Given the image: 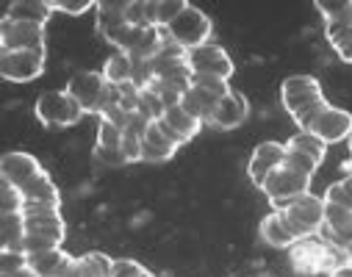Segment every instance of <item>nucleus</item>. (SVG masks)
Returning a JSON list of instances; mask_svg holds the SVG:
<instances>
[{
	"label": "nucleus",
	"instance_id": "f257e3e1",
	"mask_svg": "<svg viewBox=\"0 0 352 277\" xmlns=\"http://www.w3.org/2000/svg\"><path fill=\"white\" fill-rule=\"evenodd\" d=\"M280 103L289 111V117L297 122L300 131H305L311 125V120L327 109L330 103L324 100L322 83L314 75H289L280 83Z\"/></svg>",
	"mask_w": 352,
	"mask_h": 277
},
{
	"label": "nucleus",
	"instance_id": "f03ea898",
	"mask_svg": "<svg viewBox=\"0 0 352 277\" xmlns=\"http://www.w3.org/2000/svg\"><path fill=\"white\" fill-rule=\"evenodd\" d=\"M67 95L83 109V114H103L109 106H120L122 103V91L120 86L109 83L103 78V72H75L67 86H64Z\"/></svg>",
	"mask_w": 352,
	"mask_h": 277
},
{
	"label": "nucleus",
	"instance_id": "7ed1b4c3",
	"mask_svg": "<svg viewBox=\"0 0 352 277\" xmlns=\"http://www.w3.org/2000/svg\"><path fill=\"white\" fill-rule=\"evenodd\" d=\"M292 269L302 277H316V274H333L336 269L346 266V255L344 250L327 244L322 236H308V239H300L292 250Z\"/></svg>",
	"mask_w": 352,
	"mask_h": 277
},
{
	"label": "nucleus",
	"instance_id": "20e7f679",
	"mask_svg": "<svg viewBox=\"0 0 352 277\" xmlns=\"http://www.w3.org/2000/svg\"><path fill=\"white\" fill-rule=\"evenodd\" d=\"M311 180H314L311 175H305V172L283 164L267 180H263V189L261 192L267 195V200H270V206L275 211H283L292 200H297V197H302V195L311 192Z\"/></svg>",
	"mask_w": 352,
	"mask_h": 277
},
{
	"label": "nucleus",
	"instance_id": "39448f33",
	"mask_svg": "<svg viewBox=\"0 0 352 277\" xmlns=\"http://www.w3.org/2000/svg\"><path fill=\"white\" fill-rule=\"evenodd\" d=\"M166 36L178 45L181 50H195L206 42H211V34H214V23L208 20L206 12H200L197 6H186L178 17H175L166 28Z\"/></svg>",
	"mask_w": 352,
	"mask_h": 277
},
{
	"label": "nucleus",
	"instance_id": "423d86ee",
	"mask_svg": "<svg viewBox=\"0 0 352 277\" xmlns=\"http://www.w3.org/2000/svg\"><path fill=\"white\" fill-rule=\"evenodd\" d=\"M286 222V228L297 236V239H308V236H319L322 225H324V200L314 197L311 192L292 200L283 211H278Z\"/></svg>",
	"mask_w": 352,
	"mask_h": 277
},
{
	"label": "nucleus",
	"instance_id": "0eeeda50",
	"mask_svg": "<svg viewBox=\"0 0 352 277\" xmlns=\"http://www.w3.org/2000/svg\"><path fill=\"white\" fill-rule=\"evenodd\" d=\"M34 111L45 128H72L83 120V109L67 95V91H42L36 98Z\"/></svg>",
	"mask_w": 352,
	"mask_h": 277
},
{
	"label": "nucleus",
	"instance_id": "6e6552de",
	"mask_svg": "<svg viewBox=\"0 0 352 277\" xmlns=\"http://www.w3.org/2000/svg\"><path fill=\"white\" fill-rule=\"evenodd\" d=\"M12 50H45V28L23 20H0V53H12Z\"/></svg>",
	"mask_w": 352,
	"mask_h": 277
},
{
	"label": "nucleus",
	"instance_id": "1a4fd4ad",
	"mask_svg": "<svg viewBox=\"0 0 352 277\" xmlns=\"http://www.w3.org/2000/svg\"><path fill=\"white\" fill-rule=\"evenodd\" d=\"M186 64H189L192 75H214V78L230 80V75L236 72L233 58L217 42H206L195 50H186Z\"/></svg>",
	"mask_w": 352,
	"mask_h": 277
},
{
	"label": "nucleus",
	"instance_id": "9d476101",
	"mask_svg": "<svg viewBox=\"0 0 352 277\" xmlns=\"http://www.w3.org/2000/svg\"><path fill=\"white\" fill-rule=\"evenodd\" d=\"M305 131L314 133V136H316L319 142H324V144L349 142V136H352V114L344 111V109H338V106H327V109H322V111L311 120V125H308Z\"/></svg>",
	"mask_w": 352,
	"mask_h": 277
},
{
	"label": "nucleus",
	"instance_id": "9b49d317",
	"mask_svg": "<svg viewBox=\"0 0 352 277\" xmlns=\"http://www.w3.org/2000/svg\"><path fill=\"white\" fill-rule=\"evenodd\" d=\"M47 53L36 50H12V53H0V75L14 83H28L45 72Z\"/></svg>",
	"mask_w": 352,
	"mask_h": 277
},
{
	"label": "nucleus",
	"instance_id": "f8f14e48",
	"mask_svg": "<svg viewBox=\"0 0 352 277\" xmlns=\"http://www.w3.org/2000/svg\"><path fill=\"white\" fill-rule=\"evenodd\" d=\"M178 147H184V142L175 136L161 120L150 122V128L142 136V161H147V164L169 161L175 153H178Z\"/></svg>",
	"mask_w": 352,
	"mask_h": 277
},
{
	"label": "nucleus",
	"instance_id": "ddd939ff",
	"mask_svg": "<svg viewBox=\"0 0 352 277\" xmlns=\"http://www.w3.org/2000/svg\"><path fill=\"white\" fill-rule=\"evenodd\" d=\"M283 164H286V144H280V142H261L252 150V155H250L247 175H250V180L255 183L258 189H263V180H267Z\"/></svg>",
	"mask_w": 352,
	"mask_h": 277
},
{
	"label": "nucleus",
	"instance_id": "4468645a",
	"mask_svg": "<svg viewBox=\"0 0 352 277\" xmlns=\"http://www.w3.org/2000/svg\"><path fill=\"white\" fill-rule=\"evenodd\" d=\"M42 164L31 155V153H23V150H12L0 158V180L12 183V186L23 189L25 183H31L36 175H42Z\"/></svg>",
	"mask_w": 352,
	"mask_h": 277
},
{
	"label": "nucleus",
	"instance_id": "2eb2a0df",
	"mask_svg": "<svg viewBox=\"0 0 352 277\" xmlns=\"http://www.w3.org/2000/svg\"><path fill=\"white\" fill-rule=\"evenodd\" d=\"M319 236H322L327 244H333V247L349 252V250H352V211L324 203V225H322Z\"/></svg>",
	"mask_w": 352,
	"mask_h": 277
},
{
	"label": "nucleus",
	"instance_id": "dca6fc26",
	"mask_svg": "<svg viewBox=\"0 0 352 277\" xmlns=\"http://www.w3.org/2000/svg\"><path fill=\"white\" fill-rule=\"evenodd\" d=\"M247 114H250L247 98L239 95V91H230L228 98H222V100L217 103V109H214L208 125H214V128H219V131H233V128H239V125L247 120Z\"/></svg>",
	"mask_w": 352,
	"mask_h": 277
},
{
	"label": "nucleus",
	"instance_id": "f3484780",
	"mask_svg": "<svg viewBox=\"0 0 352 277\" xmlns=\"http://www.w3.org/2000/svg\"><path fill=\"white\" fill-rule=\"evenodd\" d=\"M72 261L75 258L69 252H64V247H58V250H45V252L28 255V269L36 277H67Z\"/></svg>",
	"mask_w": 352,
	"mask_h": 277
},
{
	"label": "nucleus",
	"instance_id": "a211bd4d",
	"mask_svg": "<svg viewBox=\"0 0 352 277\" xmlns=\"http://www.w3.org/2000/svg\"><path fill=\"white\" fill-rule=\"evenodd\" d=\"M316 12L324 17V36L327 39L352 25V0H330V3L319 0Z\"/></svg>",
	"mask_w": 352,
	"mask_h": 277
},
{
	"label": "nucleus",
	"instance_id": "6ab92c4d",
	"mask_svg": "<svg viewBox=\"0 0 352 277\" xmlns=\"http://www.w3.org/2000/svg\"><path fill=\"white\" fill-rule=\"evenodd\" d=\"M161 122H164L175 136H178L184 144H186V142H192V139L203 131V122H200L197 117H192L181 103H178V106H169V109L164 111Z\"/></svg>",
	"mask_w": 352,
	"mask_h": 277
},
{
	"label": "nucleus",
	"instance_id": "aec40b11",
	"mask_svg": "<svg viewBox=\"0 0 352 277\" xmlns=\"http://www.w3.org/2000/svg\"><path fill=\"white\" fill-rule=\"evenodd\" d=\"M114 274V258L106 252H86L72 261L67 277H111Z\"/></svg>",
	"mask_w": 352,
	"mask_h": 277
},
{
	"label": "nucleus",
	"instance_id": "412c9836",
	"mask_svg": "<svg viewBox=\"0 0 352 277\" xmlns=\"http://www.w3.org/2000/svg\"><path fill=\"white\" fill-rule=\"evenodd\" d=\"M20 192H23L25 206H58V208H61L58 189H56V183L50 180V175H47V172L36 175L31 183H25V186H23Z\"/></svg>",
	"mask_w": 352,
	"mask_h": 277
},
{
	"label": "nucleus",
	"instance_id": "4be33fe9",
	"mask_svg": "<svg viewBox=\"0 0 352 277\" xmlns=\"http://www.w3.org/2000/svg\"><path fill=\"white\" fill-rule=\"evenodd\" d=\"M258 233H261L263 241L272 244V247H278V250H292V247L300 241V239L286 228V222H283V217H280L278 211H272V214H267V217L261 219Z\"/></svg>",
	"mask_w": 352,
	"mask_h": 277
},
{
	"label": "nucleus",
	"instance_id": "5701e85b",
	"mask_svg": "<svg viewBox=\"0 0 352 277\" xmlns=\"http://www.w3.org/2000/svg\"><path fill=\"white\" fill-rule=\"evenodd\" d=\"M50 14H53V9H50L47 0H14V3H9L6 12H3V17H9V20L34 23V25H42V28L50 20Z\"/></svg>",
	"mask_w": 352,
	"mask_h": 277
},
{
	"label": "nucleus",
	"instance_id": "b1692460",
	"mask_svg": "<svg viewBox=\"0 0 352 277\" xmlns=\"http://www.w3.org/2000/svg\"><path fill=\"white\" fill-rule=\"evenodd\" d=\"M0 233H3L0 252H23V241L28 236L25 217L23 214H3V217H0Z\"/></svg>",
	"mask_w": 352,
	"mask_h": 277
},
{
	"label": "nucleus",
	"instance_id": "393cba45",
	"mask_svg": "<svg viewBox=\"0 0 352 277\" xmlns=\"http://www.w3.org/2000/svg\"><path fill=\"white\" fill-rule=\"evenodd\" d=\"M128 23V0L125 3H98V34L106 39Z\"/></svg>",
	"mask_w": 352,
	"mask_h": 277
},
{
	"label": "nucleus",
	"instance_id": "a878e982",
	"mask_svg": "<svg viewBox=\"0 0 352 277\" xmlns=\"http://www.w3.org/2000/svg\"><path fill=\"white\" fill-rule=\"evenodd\" d=\"M133 69H136V61L128 56V53H114L106 64H103V78L114 86H122V83H133Z\"/></svg>",
	"mask_w": 352,
	"mask_h": 277
},
{
	"label": "nucleus",
	"instance_id": "bb28decb",
	"mask_svg": "<svg viewBox=\"0 0 352 277\" xmlns=\"http://www.w3.org/2000/svg\"><path fill=\"white\" fill-rule=\"evenodd\" d=\"M286 150H292V153H300V155L311 158V161L319 166V164L324 161L327 144H324V142H319L314 133H308V131H300V133H294V136L286 142Z\"/></svg>",
	"mask_w": 352,
	"mask_h": 277
},
{
	"label": "nucleus",
	"instance_id": "cd10ccee",
	"mask_svg": "<svg viewBox=\"0 0 352 277\" xmlns=\"http://www.w3.org/2000/svg\"><path fill=\"white\" fill-rule=\"evenodd\" d=\"M192 89H197L200 95H206L214 103H219L222 98H228L233 91L225 78H214V75H192Z\"/></svg>",
	"mask_w": 352,
	"mask_h": 277
},
{
	"label": "nucleus",
	"instance_id": "c85d7f7f",
	"mask_svg": "<svg viewBox=\"0 0 352 277\" xmlns=\"http://www.w3.org/2000/svg\"><path fill=\"white\" fill-rule=\"evenodd\" d=\"M122 139H125V131L109 120H100L98 125V144L95 147H106V150H122Z\"/></svg>",
	"mask_w": 352,
	"mask_h": 277
},
{
	"label": "nucleus",
	"instance_id": "c756f323",
	"mask_svg": "<svg viewBox=\"0 0 352 277\" xmlns=\"http://www.w3.org/2000/svg\"><path fill=\"white\" fill-rule=\"evenodd\" d=\"M0 189H3L0 192V214H23V208H25L23 192L6 180H0Z\"/></svg>",
	"mask_w": 352,
	"mask_h": 277
},
{
	"label": "nucleus",
	"instance_id": "7c9ffc66",
	"mask_svg": "<svg viewBox=\"0 0 352 277\" xmlns=\"http://www.w3.org/2000/svg\"><path fill=\"white\" fill-rule=\"evenodd\" d=\"M322 200H324L327 206H338V208L352 211V189H349V183H346V180L333 183V186H327V192H324Z\"/></svg>",
	"mask_w": 352,
	"mask_h": 277
},
{
	"label": "nucleus",
	"instance_id": "2f4dec72",
	"mask_svg": "<svg viewBox=\"0 0 352 277\" xmlns=\"http://www.w3.org/2000/svg\"><path fill=\"white\" fill-rule=\"evenodd\" d=\"M53 12H64V14H86L98 9L95 0H47Z\"/></svg>",
	"mask_w": 352,
	"mask_h": 277
},
{
	"label": "nucleus",
	"instance_id": "473e14b6",
	"mask_svg": "<svg viewBox=\"0 0 352 277\" xmlns=\"http://www.w3.org/2000/svg\"><path fill=\"white\" fill-rule=\"evenodd\" d=\"M186 6V0H158V28H166Z\"/></svg>",
	"mask_w": 352,
	"mask_h": 277
},
{
	"label": "nucleus",
	"instance_id": "72a5a7b5",
	"mask_svg": "<svg viewBox=\"0 0 352 277\" xmlns=\"http://www.w3.org/2000/svg\"><path fill=\"white\" fill-rule=\"evenodd\" d=\"M327 42H330V47L338 53V58H341V61L352 64V25H349V28H344V31H338V34H336V36H330Z\"/></svg>",
	"mask_w": 352,
	"mask_h": 277
},
{
	"label": "nucleus",
	"instance_id": "f704fd0d",
	"mask_svg": "<svg viewBox=\"0 0 352 277\" xmlns=\"http://www.w3.org/2000/svg\"><path fill=\"white\" fill-rule=\"evenodd\" d=\"M28 269V255L25 252H0V272L3 274H14Z\"/></svg>",
	"mask_w": 352,
	"mask_h": 277
},
{
	"label": "nucleus",
	"instance_id": "c9c22d12",
	"mask_svg": "<svg viewBox=\"0 0 352 277\" xmlns=\"http://www.w3.org/2000/svg\"><path fill=\"white\" fill-rule=\"evenodd\" d=\"M122 155L128 158V164L142 161V136L125 131V139H122Z\"/></svg>",
	"mask_w": 352,
	"mask_h": 277
},
{
	"label": "nucleus",
	"instance_id": "e433bc0d",
	"mask_svg": "<svg viewBox=\"0 0 352 277\" xmlns=\"http://www.w3.org/2000/svg\"><path fill=\"white\" fill-rule=\"evenodd\" d=\"M147 269L139 263V261H131V258H120V261H114V274L111 277H139V274H144Z\"/></svg>",
	"mask_w": 352,
	"mask_h": 277
},
{
	"label": "nucleus",
	"instance_id": "4c0bfd02",
	"mask_svg": "<svg viewBox=\"0 0 352 277\" xmlns=\"http://www.w3.org/2000/svg\"><path fill=\"white\" fill-rule=\"evenodd\" d=\"M95 158L106 166H125L128 158L122 155V150H106V147H95Z\"/></svg>",
	"mask_w": 352,
	"mask_h": 277
},
{
	"label": "nucleus",
	"instance_id": "58836bf2",
	"mask_svg": "<svg viewBox=\"0 0 352 277\" xmlns=\"http://www.w3.org/2000/svg\"><path fill=\"white\" fill-rule=\"evenodd\" d=\"M286 164L294 166V169H300V172H305V175H311V177H314V172L319 169L311 158H305V155H300V153H292V150H286Z\"/></svg>",
	"mask_w": 352,
	"mask_h": 277
},
{
	"label": "nucleus",
	"instance_id": "ea45409f",
	"mask_svg": "<svg viewBox=\"0 0 352 277\" xmlns=\"http://www.w3.org/2000/svg\"><path fill=\"white\" fill-rule=\"evenodd\" d=\"M330 277H352V266L346 263V266H341V269H336Z\"/></svg>",
	"mask_w": 352,
	"mask_h": 277
},
{
	"label": "nucleus",
	"instance_id": "a19ab883",
	"mask_svg": "<svg viewBox=\"0 0 352 277\" xmlns=\"http://www.w3.org/2000/svg\"><path fill=\"white\" fill-rule=\"evenodd\" d=\"M3 277H36L31 269H23V272H14V274H3Z\"/></svg>",
	"mask_w": 352,
	"mask_h": 277
},
{
	"label": "nucleus",
	"instance_id": "79ce46f5",
	"mask_svg": "<svg viewBox=\"0 0 352 277\" xmlns=\"http://www.w3.org/2000/svg\"><path fill=\"white\" fill-rule=\"evenodd\" d=\"M346 147H349V161H352V136H349V142H346Z\"/></svg>",
	"mask_w": 352,
	"mask_h": 277
},
{
	"label": "nucleus",
	"instance_id": "37998d69",
	"mask_svg": "<svg viewBox=\"0 0 352 277\" xmlns=\"http://www.w3.org/2000/svg\"><path fill=\"white\" fill-rule=\"evenodd\" d=\"M344 180H346V183H349V189H352V175H346V177H344Z\"/></svg>",
	"mask_w": 352,
	"mask_h": 277
},
{
	"label": "nucleus",
	"instance_id": "c03bdc74",
	"mask_svg": "<svg viewBox=\"0 0 352 277\" xmlns=\"http://www.w3.org/2000/svg\"><path fill=\"white\" fill-rule=\"evenodd\" d=\"M346 263H349V266H352V250H349V255H346Z\"/></svg>",
	"mask_w": 352,
	"mask_h": 277
}]
</instances>
